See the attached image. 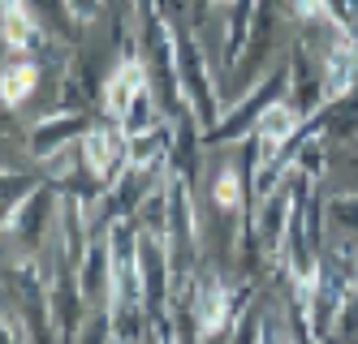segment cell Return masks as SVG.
I'll return each instance as SVG.
<instances>
[{
	"instance_id": "2e32d148",
	"label": "cell",
	"mask_w": 358,
	"mask_h": 344,
	"mask_svg": "<svg viewBox=\"0 0 358 344\" xmlns=\"http://www.w3.org/2000/svg\"><path fill=\"white\" fill-rule=\"evenodd\" d=\"M350 9H354V13H358V0H350Z\"/></svg>"
},
{
	"instance_id": "7c38bea8",
	"label": "cell",
	"mask_w": 358,
	"mask_h": 344,
	"mask_svg": "<svg viewBox=\"0 0 358 344\" xmlns=\"http://www.w3.org/2000/svg\"><path fill=\"white\" fill-rule=\"evenodd\" d=\"M0 31H5V43L17 52H35L43 43V35L35 31V22L27 17V9H13V13H0Z\"/></svg>"
},
{
	"instance_id": "5b68a950",
	"label": "cell",
	"mask_w": 358,
	"mask_h": 344,
	"mask_svg": "<svg viewBox=\"0 0 358 344\" xmlns=\"http://www.w3.org/2000/svg\"><path fill=\"white\" fill-rule=\"evenodd\" d=\"M190 301H194V327H199V336H212V331H220L229 319H234V297H229V284L216 271L199 276Z\"/></svg>"
},
{
	"instance_id": "277c9868",
	"label": "cell",
	"mask_w": 358,
	"mask_h": 344,
	"mask_svg": "<svg viewBox=\"0 0 358 344\" xmlns=\"http://www.w3.org/2000/svg\"><path fill=\"white\" fill-rule=\"evenodd\" d=\"M87 129H91V121H87L83 112H69V108L48 112V117L31 129V155H35V160H48V155H57L61 147L83 142Z\"/></svg>"
},
{
	"instance_id": "5bb4252c",
	"label": "cell",
	"mask_w": 358,
	"mask_h": 344,
	"mask_svg": "<svg viewBox=\"0 0 358 344\" xmlns=\"http://www.w3.org/2000/svg\"><path fill=\"white\" fill-rule=\"evenodd\" d=\"M31 0H0V13H13V9H27Z\"/></svg>"
},
{
	"instance_id": "ba28073f",
	"label": "cell",
	"mask_w": 358,
	"mask_h": 344,
	"mask_svg": "<svg viewBox=\"0 0 358 344\" xmlns=\"http://www.w3.org/2000/svg\"><path fill=\"white\" fill-rule=\"evenodd\" d=\"M39 87V65L35 61H9L5 69H0V99L9 103V108H22Z\"/></svg>"
},
{
	"instance_id": "30bf717a",
	"label": "cell",
	"mask_w": 358,
	"mask_h": 344,
	"mask_svg": "<svg viewBox=\"0 0 358 344\" xmlns=\"http://www.w3.org/2000/svg\"><path fill=\"white\" fill-rule=\"evenodd\" d=\"M328 224H332V241L358 246V194H337L328 202Z\"/></svg>"
},
{
	"instance_id": "9c48e42d",
	"label": "cell",
	"mask_w": 358,
	"mask_h": 344,
	"mask_svg": "<svg viewBox=\"0 0 358 344\" xmlns=\"http://www.w3.org/2000/svg\"><path fill=\"white\" fill-rule=\"evenodd\" d=\"M306 117L294 108V103H285V99H280V103H272V108L259 117V125H255V134H259L264 142H289L294 134H298V125H302Z\"/></svg>"
},
{
	"instance_id": "4fadbf2b",
	"label": "cell",
	"mask_w": 358,
	"mask_h": 344,
	"mask_svg": "<svg viewBox=\"0 0 358 344\" xmlns=\"http://www.w3.org/2000/svg\"><path fill=\"white\" fill-rule=\"evenodd\" d=\"M65 9L73 22H95L99 9H104V0H65Z\"/></svg>"
},
{
	"instance_id": "52a82bcc",
	"label": "cell",
	"mask_w": 358,
	"mask_h": 344,
	"mask_svg": "<svg viewBox=\"0 0 358 344\" xmlns=\"http://www.w3.org/2000/svg\"><path fill=\"white\" fill-rule=\"evenodd\" d=\"M143 87H147V65L134 61V57L117 61V69L108 73V87H104V112H108L113 121H121L125 108H130V103L138 99Z\"/></svg>"
},
{
	"instance_id": "8992f818",
	"label": "cell",
	"mask_w": 358,
	"mask_h": 344,
	"mask_svg": "<svg viewBox=\"0 0 358 344\" xmlns=\"http://www.w3.org/2000/svg\"><path fill=\"white\" fill-rule=\"evenodd\" d=\"M78 284H83V297L87 306H108L113 301V250H108V237H91V246L78 262Z\"/></svg>"
},
{
	"instance_id": "3957f363",
	"label": "cell",
	"mask_w": 358,
	"mask_h": 344,
	"mask_svg": "<svg viewBox=\"0 0 358 344\" xmlns=\"http://www.w3.org/2000/svg\"><path fill=\"white\" fill-rule=\"evenodd\" d=\"M57 194H52V185H31L27 194L17 198L13 207V216H9V232H13V241L22 250H35L43 237H52V220H57Z\"/></svg>"
},
{
	"instance_id": "9a60e30c",
	"label": "cell",
	"mask_w": 358,
	"mask_h": 344,
	"mask_svg": "<svg viewBox=\"0 0 358 344\" xmlns=\"http://www.w3.org/2000/svg\"><path fill=\"white\" fill-rule=\"evenodd\" d=\"M354 288H358V262H354Z\"/></svg>"
},
{
	"instance_id": "6da1fadb",
	"label": "cell",
	"mask_w": 358,
	"mask_h": 344,
	"mask_svg": "<svg viewBox=\"0 0 358 344\" xmlns=\"http://www.w3.org/2000/svg\"><path fill=\"white\" fill-rule=\"evenodd\" d=\"M285 91H289V69H285V65L268 69L259 82L250 87V95L238 103V108L229 112L224 121H216V129H208V134H203V142H208V147H220V142H242L246 134H255V125H259V117L272 108V103L285 99Z\"/></svg>"
},
{
	"instance_id": "7a4b0ae2",
	"label": "cell",
	"mask_w": 358,
	"mask_h": 344,
	"mask_svg": "<svg viewBox=\"0 0 358 344\" xmlns=\"http://www.w3.org/2000/svg\"><path fill=\"white\" fill-rule=\"evenodd\" d=\"M177 77H182V95L190 99V112L203 129H216L220 121V103H216V91H212V73H208V57H203V47L190 35L177 39Z\"/></svg>"
},
{
	"instance_id": "8fae6325",
	"label": "cell",
	"mask_w": 358,
	"mask_h": 344,
	"mask_svg": "<svg viewBox=\"0 0 358 344\" xmlns=\"http://www.w3.org/2000/svg\"><path fill=\"white\" fill-rule=\"evenodd\" d=\"M212 202H216L220 211H242V207H246V177H242V168H234V164L216 168Z\"/></svg>"
}]
</instances>
